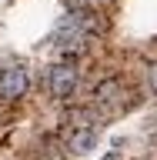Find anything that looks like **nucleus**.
<instances>
[{"mask_svg": "<svg viewBox=\"0 0 157 160\" xmlns=\"http://www.w3.org/2000/svg\"><path fill=\"white\" fill-rule=\"evenodd\" d=\"M47 83H50V93H54L57 100H67L70 93L77 90V67H74L70 60H64V63H54V67H50Z\"/></svg>", "mask_w": 157, "mask_h": 160, "instance_id": "f257e3e1", "label": "nucleus"}, {"mask_svg": "<svg viewBox=\"0 0 157 160\" xmlns=\"http://www.w3.org/2000/svg\"><path fill=\"white\" fill-rule=\"evenodd\" d=\"M30 87V77L24 67H3L0 73V97L3 100H20Z\"/></svg>", "mask_w": 157, "mask_h": 160, "instance_id": "f03ea898", "label": "nucleus"}, {"mask_svg": "<svg viewBox=\"0 0 157 160\" xmlns=\"http://www.w3.org/2000/svg\"><path fill=\"white\" fill-rule=\"evenodd\" d=\"M97 137H100V130L90 123V127H80L74 137H70V150L74 153H87V150H94L97 147Z\"/></svg>", "mask_w": 157, "mask_h": 160, "instance_id": "7ed1b4c3", "label": "nucleus"}, {"mask_svg": "<svg viewBox=\"0 0 157 160\" xmlns=\"http://www.w3.org/2000/svg\"><path fill=\"white\" fill-rule=\"evenodd\" d=\"M94 97H97L100 103H110V100L117 97V80H104V83L97 87V93H94Z\"/></svg>", "mask_w": 157, "mask_h": 160, "instance_id": "20e7f679", "label": "nucleus"}, {"mask_svg": "<svg viewBox=\"0 0 157 160\" xmlns=\"http://www.w3.org/2000/svg\"><path fill=\"white\" fill-rule=\"evenodd\" d=\"M104 160H120V153H117V150H114V153H107V157H104Z\"/></svg>", "mask_w": 157, "mask_h": 160, "instance_id": "39448f33", "label": "nucleus"}, {"mask_svg": "<svg viewBox=\"0 0 157 160\" xmlns=\"http://www.w3.org/2000/svg\"><path fill=\"white\" fill-rule=\"evenodd\" d=\"M0 73H3V63H0Z\"/></svg>", "mask_w": 157, "mask_h": 160, "instance_id": "423d86ee", "label": "nucleus"}]
</instances>
